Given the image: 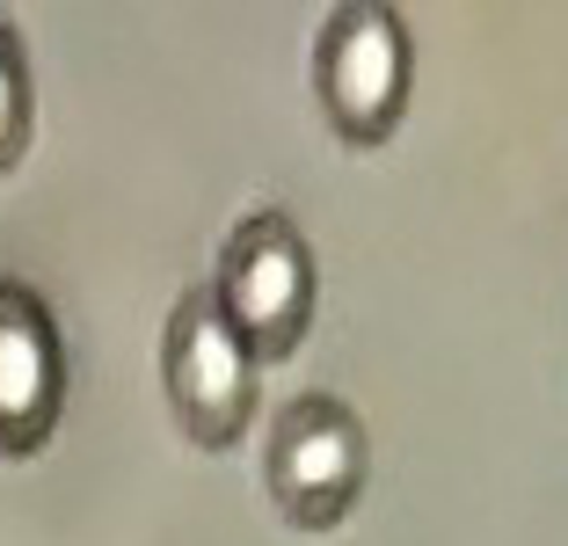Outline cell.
<instances>
[{
	"mask_svg": "<svg viewBox=\"0 0 568 546\" xmlns=\"http://www.w3.org/2000/svg\"><path fill=\"white\" fill-rule=\"evenodd\" d=\"M212 306L219 321L234 328V343L248 350L255 364H277L306 343L314 328V249H306V233L292 212H248L234 233H226V249H219V270H212Z\"/></svg>",
	"mask_w": 568,
	"mask_h": 546,
	"instance_id": "1",
	"label": "cell"
},
{
	"mask_svg": "<svg viewBox=\"0 0 568 546\" xmlns=\"http://www.w3.org/2000/svg\"><path fill=\"white\" fill-rule=\"evenodd\" d=\"M416 81V44L408 22L386 0H343L328 8L314 37V102L343 146H379L394 139Z\"/></svg>",
	"mask_w": 568,
	"mask_h": 546,
	"instance_id": "2",
	"label": "cell"
},
{
	"mask_svg": "<svg viewBox=\"0 0 568 546\" xmlns=\"http://www.w3.org/2000/svg\"><path fill=\"white\" fill-rule=\"evenodd\" d=\"M365 466H372V445H365V423H357L351 401L300 394L270 423L263 481H270V503H277L284 525L335 532L351 517V503L365 496Z\"/></svg>",
	"mask_w": 568,
	"mask_h": 546,
	"instance_id": "3",
	"label": "cell"
},
{
	"mask_svg": "<svg viewBox=\"0 0 568 546\" xmlns=\"http://www.w3.org/2000/svg\"><path fill=\"white\" fill-rule=\"evenodd\" d=\"M161 386H168V408H175L190 445L226 452V445L248 437V423H255V357L234 343V328L219 321L204 284H190V292L175 299V314H168Z\"/></svg>",
	"mask_w": 568,
	"mask_h": 546,
	"instance_id": "4",
	"label": "cell"
},
{
	"mask_svg": "<svg viewBox=\"0 0 568 546\" xmlns=\"http://www.w3.org/2000/svg\"><path fill=\"white\" fill-rule=\"evenodd\" d=\"M67 415V343L44 292L0 277V459H30Z\"/></svg>",
	"mask_w": 568,
	"mask_h": 546,
	"instance_id": "5",
	"label": "cell"
},
{
	"mask_svg": "<svg viewBox=\"0 0 568 546\" xmlns=\"http://www.w3.org/2000/svg\"><path fill=\"white\" fill-rule=\"evenodd\" d=\"M30 132H37V88H30V51L22 37L0 22V175L30 153Z\"/></svg>",
	"mask_w": 568,
	"mask_h": 546,
	"instance_id": "6",
	"label": "cell"
}]
</instances>
